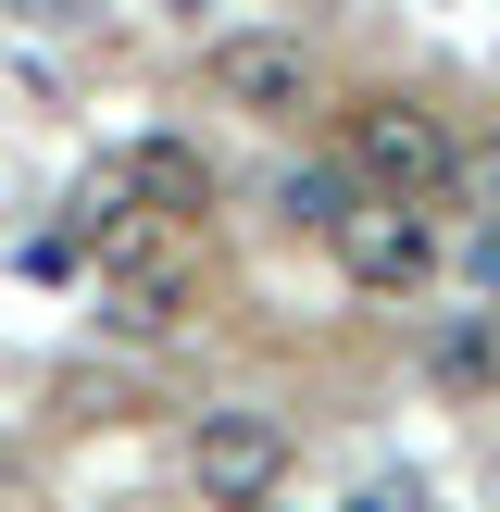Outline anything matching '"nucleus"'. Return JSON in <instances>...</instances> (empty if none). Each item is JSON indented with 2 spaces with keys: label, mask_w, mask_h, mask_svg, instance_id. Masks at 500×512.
Wrapping results in <instances>:
<instances>
[{
  "label": "nucleus",
  "mask_w": 500,
  "mask_h": 512,
  "mask_svg": "<svg viewBox=\"0 0 500 512\" xmlns=\"http://www.w3.org/2000/svg\"><path fill=\"white\" fill-rule=\"evenodd\" d=\"M325 250H338V275L375 288V300H413L425 275H438V225H425L413 200H388V188L338 200V213H325Z\"/></svg>",
  "instance_id": "obj_1"
},
{
  "label": "nucleus",
  "mask_w": 500,
  "mask_h": 512,
  "mask_svg": "<svg viewBox=\"0 0 500 512\" xmlns=\"http://www.w3.org/2000/svg\"><path fill=\"white\" fill-rule=\"evenodd\" d=\"M350 175L388 188V200H438L450 188V125L425 100H363L350 113Z\"/></svg>",
  "instance_id": "obj_2"
},
{
  "label": "nucleus",
  "mask_w": 500,
  "mask_h": 512,
  "mask_svg": "<svg viewBox=\"0 0 500 512\" xmlns=\"http://www.w3.org/2000/svg\"><path fill=\"white\" fill-rule=\"evenodd\" d=\"M188 475H200V500H213V512L288 488V425L250 413V400H238V413H200V425H188Z\"/></svg>",
  "instance_id": "obj_3"
},
{
  "label": "nucleus",
  "mask_w": 500,
  "mask_h": 512,
  "mask_svg": "<svg viewBox=\"0 0 500 512\" xmlns=\"http://www.w3.org/2000/svg\"><path fill=\"white\" fill-rule=\"evenodd\" d=\"M213 100H238V113H313V50L300 38H225Z\"/></svg>",
  "instance_id": "obj_4"
},
{
  "label": "nucleus",
  "mask_w": 500,
  "mask_h": 512,
  "mask_svg": "<svg viewBox=\"0 0 500 512\" xmlns=\"http://www.w3.org/2000/svg\"><path fill=\"white\" fill-rule=\"evenodd\" d=\"M125 175H138V200H150V213H200V200H213V175H200V150H175V138L125 150Z\"/></svg>",
  "instance_id": "obj_5"
},
{
  "label": "nucleus",
  "mask_w": 500,
  "mask_h": 512,
  "mask_svg": "<svg viewBox=\"0 0 500 512\" xmlns=\"http://www.w3.org/2000/svg\"><path fill=\"white\" fill-rule=\"evenodd\" d=\"M175 313H188V275H175V263H125L113 275V325H125V338H163Z\"/></svg>",
  "instance_id": "obj_6"
},
{
  "label": "nucleus",
  "mask_w": 500,
  "mask_h": 512,
  "mask_svg": "<svg viewBox=\"0 0 500 512\" xmlns=\"http://www.w3.org/2000/svg\"><path fill=\"white\" fill-rule=\"evenodd\" d=\"M425 375L438 388H500V313H475V325H438V350H425Z\"/></svg>",
  "instance_id": "obj_7"
},
{
  "label": "nucleus",
  "mask_w": 500,
  "mask_h": 512,
  "mask_svg": "<svg viewBox=\"0 0 500 512\" xmlns=\"http://www.w3.org/2000/svg\"><path fill=\"white\" fill-rule=\"evenodd\" d=\"M450 188H463V213H475V225H500V138L450 150Z\"/></svg>",
  "instance_id": "obj_8"
},
{
  "label": "nucleus",
  "mask_w": 500,
  "mask_h": 512,
  "mask_svg": "<svg viewBox=\"0 0 500 512\" xmlns=\"http://www.w3.org/2000/svg\"><path fill=\"white\" fill-rule=\"evenodd\" d=\"M275 200H288V213H300V225H325V213H338V200H350V188H338V175H325V163H300V175H275Z\"/></svg>",
  "instance_id": "obj_9"
},
{
  "label": "nucleus",
  "mask_w": 500,
  "mask_h": 512,
  "mask_svg": "<svg viewBox=\"0 0 500 512\" xmlns=\"http://www.w3.org/2000/svg\"><path fill=\"white\" fill-rule=\"evenodd\" d=\"M463 263H475V288H500V225H475V250H463Z\"/></svg>",
  "instance_id": "obj_10"
},
{
  "label": "nucleus",
  "mask_w": 500,
  "mask_h": 512,
  "mask_svg": "<svg viewBox=\"0 0 500 512\" xmlns=\"http://www.w3.org/2000/svg\"><path fill=\"white\" fill-rule=\"evenodd\" d=\"M350 512H413V488H350Z\"/></svg>",
  "instance_id": "obj_11"
},
{
  "label": "nucleus",
  "mask_w": 500,
  "mask_h": 512,
  "mask_svg": "<svg viewBox=\"0 0 500 512\" xmlns=\"http://www.w3.org/2000/svg\"><path fill=\"white\" fill-rule=\"evenodd\" d=\"M238 512H275V488H263V500H238Z\"/></svg>",
  "instance_id": "obj_12"
}]
</instances>
